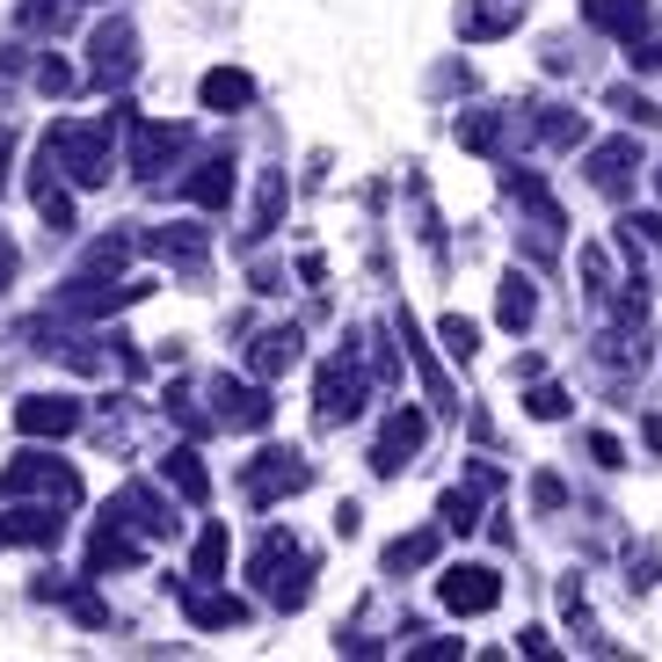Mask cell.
I'll list each match as a JSON object with an SVG mask.
<instances>
[{"instance_id":"obj_1","label":"cell","mask_w":662,"mask_h":662,"mask_svg":"<svg viewBox=\"0 0 662 662\" xmlns=\"http://www.w3.org/2000/svg\"><path fill=\"white\" fill-rule=\"evenodd\" d=\"M117 124H124V110L59 124V131H51V147H44L51 168L66 175L74 190H102V182H110V147H117Z\"/></svg>"},{"instance_id":"obj_2","label":"cell","mask_w":662,"mask_h":662,"mask_svg":"<svg viewBox=\"0 0 662 662\" xmlns=\"http://www.w3.org/2000/svg\"><path fill=\"white\" fill-rule=\"evenodd\" d=\"M0 495H51L66 510V502H80V473L66 459H51V451H15L8 473H0Z\"/></svg>"},{"instance_id":"obj_3","label":"cell","mask_w":662,"mask_h":662,"mask_svg":"<svg viewBox=\"0 0 662 662\" xmlns=\"http://www.w3.org/2000/svg\"><path fill=\"white\" fill-rule=\"evenodd\" d=\"M365 393H371V365L357 349H335L320 365V422H357L365 416Z\"/></svg>"},{"instance_id":"obj_4","label":"cell","mask_w":662,"mask_h":662,"mask_svg":"<svg viewBox=\"0 0 662 662\" xmlns=\"http://www.w3.org/2000/svg\"><path fill=\"white\" fill-rule=\"evenodd\" d=\"M139 74V29L124 23V15H110V23L88 37V80L96 88H117V80Z\"/></svg>"},{"instance_id":"obj_5","label":"cell","mask_w":662,"mask_h":662,"mask_svg":"<svg viewBox=\"0 0 662 662\" xmlns=\"http://www.w3.org/2000/svg\"><path fill=\"white\" fill-rule=\"evenodd\" d=\"M102 524H117V532H131V539L147 546V539H175V517H168V502L147 488V481H131V488L102 510Z\"/></svg>"},{"instance_id":"obj_6","label":"cell","mask_w":662,"mask_h":662,"mask_svg":"<svg viewBox=\"0 0 662 662\" xmlns=\"http://www.w3.org/2000/svg\"><path fill=\"white\" fill-rule=\"evenodd\" d=\"M15 430H23V437H74L80 400L74 393H23V400H15Z\"/></svg>"},{"instance_id":"obj_7","label":"cell","mask_w":662,"mask_h":662,"mask_svg":"<svg viewBox=\"0 0 662 662\" xmlns=\"http://www.w3.org/2000/svg\"><path fill=\"white\" fill-rule=\"evenodd\" d=\"M437 597H444V612H459V619H481V612H495V597H502V583H495L488 568H451L437 583Z\"/></svg>"},{"instance_id":"obj_8","label":"cell","mask_w":662,"mask_h":662,"mask_svg":"<svg viewBox=\"0 0 662 662\" xmlns=\"http://www.w3.org/2000/svg\"><path fill=\"white\" fill-rule=\"evenodd\" d=\"M190 147V131H182V124H139V131H131V175H168V161L175 153Z\"/></svg>"},{"instance_id":"obj_9","label":"cell","mask_w":662,"mask_h":662,"mask_svg":"<svg viewBox=\"0 0 662 662\" xmlns=\"http://www.w3.org/2000/svg\"><path fill=\"white\" fill-rule=\"evenodd\" d=\"M422 437H430V422H422L416 408H393L386 437H379V451H371V467H379V473L393 481V473H400V467H408V459L422 451Z\"/></svg>"},{"instance_id":"obj_10","label":"cell","mask_w":662,"mask_h":662,"mask_svg":"<svg viewBox=\"0 0 662 662\" xmlns=\"http://www.w3.org/2000/svg\"><path fill=\"white\" fill-rule=\"evenodd\" d=\"M583 23L626 44V37H640V29H648V0H583Z\"/></svg>"},{"instance_id":"obj_11","label":"cell","mask_w":662,"mask_h":662,"mask_svg":"<svg viewBox=\"0 0 662 662\" xmlns=\"http://www.w3.org/2000/svg\"><path fill=\"white\" fill-rule=\"evenodd\" d=\"M182 196H190V204H204V212H226V196H233V153H212V161L182 182Z\"/></svg>"},{"instance_id":"obj_12","label":"cell","mask_w":662,"mask_h":662,"mask_svg":"<svg viewBox=\"0 0 662 662\" xmlns=\"http://www.w3.org/2000/svg\"><path fill=\"white\" fill-rule=\"evenodd\" d=\"M0 546H59V510H15L0 517Z\"/></svg>"},{"instance_id":"obj_13","label":"cell","mask_w":662,"mask_h":662,"mask_svg":"<svg viewBox=\"0 0 662 662\" xmlns=\"http://www.w3.org/2000/svg\"><path fill=\"white\" fill-rule=\"evenodd\" d=\"M219 408H226V422H233V430H263V422H270V393L219 379Z\"/></svg>"},{"instance_id":"obj_14","label":"cell","mask_w":662,"mask_h":662,"mask_svg":"<svg viewBox=\"0 0 662 662\" xmlns=\"http://www.w3.org/2000/svg\"><path fill=\"white\" fill-rule=\"evenodd\" d=\"M196 102H204V110H247V102H255V80H247L241 66H219V74H204Z\"/></svg>"},{"instance_id":"obj_15","label":"cell","mask_w":662,"mask_h":662,"mask_svg":"<svg viewBox=\"0 0 662 662\" xmlns=\"http://www.w3.org/2000/svg\"><path fill=\"white\" fill-rule=\"evenodd\" d=\"M153 255H168V263H182V270H196L204 255H212V241L196 233V226H161V233H147Z\"/></svg>"},{"instance_id":"obj_16","label":"cell","mask_w":662,"mask_h":662,"mask_svg":"<svg viewBox=\"0 0 662 662\" xmlns=\"http://www.w3.org/2000/svg\"><path fill=\"white\" fill-rule=\"evenodd\" d=\"M182 612H190V626L212 634V626H241L247 604H241V597H204V589H182Z\"/></svg>"},{"instance_id":"obj_17","label":"cell","mask_w":662,"mask_h":662,"mask_svg":"<svg viewBox=\"0 0 662 662\" xmlns=\"http://www.w3.org/2000/svg\"><path fill=\"white\" fill-rule=\"evenodd\" d=\"M517 15H524L517 0H481V8L459 15V37H473V44H481V37H502V29H517Z\"/></svg>"},{"instance_id":"obj_18","label":"cell","mask_w":662,"mask_h":662,"mask_svg":"<svg viewBox=\"0 0 662 662\" xmlns=\"http://www.w3.org/2000/svg\"><path fill=\"white\" fill-rule=\"evenodd\" d=\"M292 357H298V328H270V335L255 343V357H247V371H255V379H277V371H292Z\"/></svg>"},{"instance_id":"obj_19","label":"cell","mask_w":662,"mask_h":662,"mask_svg":"<svg viewBox=\"0 0 662 662\" xmlns=\"http://www.w3.org/2000/svg\"><path fill=\"white\" fill-rule=\"evenodd\" d=\"M131 561H139V539L117 532V524H102L96 539H88V568H96V575H102V568H131Z\"/></svg>"},{"instance_id":"obj_20","label":"cell","mask_w":662,"mask_h":662,"mask_svg":"<svg viewBox=\"0 0 662 662\" xmlns=\"http://www.w3.org/2000/svg\"><path fill=\"white\" fill-rule=\"evenodd\" d=\"M640 168V153H634V139H604V147L589 153V175L604 182V190H619V175H634Z\"/></svg>"},{"instance_id":"obj_21","label":"cell","mask_w":662,"mask_h":662,"mask_svg":"<svg viewBox=\"0 0 662 662\" xmlns=\"http://www.w3.org/2000/svg\"><path fill=\"white\" fill-rule=\"evenodd\" d=\"M437 546H444V524H430V532H408L400 546H386V568H393V575H408V568L437 561Z\"/></svg>"},{"instance_id":"obj_22","label":"cell","mask_w":662,"mask_h":662,"mask_svg":"<svg viewBox=\"0 0 662 662\" xmlns=\"http://www.w3.org/2000/svg\"><path fill=\"white\" fill-rule=\"evenodd\" d=\"M532 314H539V306H532V284H524V277H502V298H495V320L524 335V328H532Z\"/></svg>"},{"instance_id":"obj_23","label":"cell","mask_w":662,"mask_h":662,"mask_svg":"<svg viewBox=\"0 0 662 662\" xmlns=\"http://www.w3.org/2000/svg\"><path fill=\"white\" fill-rule=\"evenodd\" d=\"M161 467H168V481H175L182 495H190V502H204V495H212V481H204V459H196L190 444H182V451H168Z\"/></svg>"},{"instance_id":"obj_24","label":"cell","mask_w":662,"mask_h":662,"mask_svg":"<svg viewBox=\"0 0 662 662\" xmlns=\"http://www.w3.org/2000/svg\"><path fill=\"white\" fill-rule=\"evenodd\" d=\"M284 219V175H263V196H255V226H247V241H263V233H270V226Z\"/></svg>"},{"instance_id":"obj_25","label":"cell","mask_w":662,"mask_h":662,"mask_svg":"<svg viewBox=\"0 0 662 662\" xmlns=\"http://www.w3.org/2000/svg\"><path fill=\"white\" fill-rule=\"evenodd\" d=\"M219 568H226V532H219V524H212V532L196 539V583H212Z\"/></svg>"},{"instance_id":"obj_26","label":"cell","mask_w":662,"mask_h":662,"mask_svg":"<svg viewBox=\"0 0 662 662\" xmlns=\"http://www.w3.org/2000/svg\"><path fill=\"white\" fill-rule=\"evenodd\" d=\"M437 335H444V349H451V357H473V343H481V328H473V320H459V314L444 320Z\"/></svg>"},{"instance_id":"obj_27","label":"cell","mask_w":662,"mask_h":662,"mask_svg":"<svg viewBox=\"0 0 662 662\" xmlns=\"http://www.w3.org/2000/svg\"><path fill=\"white\" fill-rule=\"evenodd\" d=\"M59 23H66V0H29V8H23V29H44V37H51Z\"/></svg>"},{"instance_id":"obj_28","label":"cell","mask_w":662,"mask_h":662,"mask_svg":"<svg viewBox=\"0 0 662 662\" xmlns=\"http://www.w3.org/2000/svg\"><path fill=\"white\" fill-rule=\"evenodd\" d=\"M524 408H532L539 422H561V416H568V393H561V386H532V400H524Z\"/></svg>"},{"instance_id":"obj_29","label":"cell","mask_w":662,"mask_h":662,"mask_svg":"<svg viewBox=\"0 0 662 662\" xmlns=\"http://www.w3.org/2000/svg\"><path fill=\"white\" fill-rule=\"evenodd\" d=\"M612 110H626L634 124H662V110H655V102H648V96H626V88H612Z\"/></svg>"},{"instance_id":"obj_30","label":"cell","mask_w":662,"mask_h":662,"mask_svg":"<svg viewBox=\"0 0 662 662\" xmlns=\"http://www.w3.org/2000/svg\"><path fill=\"white\" fill-rule=\"evenodd\" d=\"M459 139H467V147H473V153H488V147H495V139H502V124H495V117H473V124H467V131H459Z\"/></svg>"},{"instance_id":"obj_31","label":"cell","mask_w":662,"mask_h":662,"mask_svg":"<svg viewBox=\"0 0 662 662\" xmlns=\"http://www.w3.org/2000/svg\"><path fill=\"white\" fill-rule=\"evenodd\" d=\"M37 88H44V96H66V88H74V74H66L59 59H44V66H37Z\"/></svg>"},{"instance_id":"obj_32","label":"cell","mask_w":662,"mask_h":662,"mask_svg":"<svg viewBox=\"0 0 662 662\" xmlns=\"http://www.w3.org/2000/svg\"><path fill=\"white\" fill-rule=\"evenodd\" d=\"M532 495H539V510H561V495H568V488L553 481V473H539V488H532Z\"/></svg>"},{"instance_id":"obj_33","label":"cell","mask_w":662,"mask_h":662,"mask_svg":"<svg viewBox=\"0 0 662 662\" xmlns=\"http://www.w3.org/2000/svg\"><path fill=\"white\" fill-rule=\"evenodd\" d=\"M8 284H15V247L0 241V292H8Z\"/></svg>"}]
</instances>
